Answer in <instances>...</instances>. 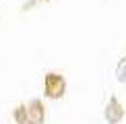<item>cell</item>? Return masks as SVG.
Returning a JSON list of instances; mask_svg holds the SVG:
<instances>
[{"mask_svg": "<svg viewBox=\"0 0 126 124\" xmlns=\"http://www.w3.org/2000/svg\"><path fill=\"white\" fill-rule=\"evenodd\" d=\"M66 93V79L58 72H48L44 77V95L50 99H60Z\"/></svg>", "mask_w": 126, "mask_h": 124, "instance_id": "obj_1", "label": "cell"}, {"mask_svg": "<svg viewBox=\"0 0 126 124\" xmlns=\"http://www.w3.org/2000/svg\"><path fill=\"white\" fill-rule=\"evenodd\" d=\"M25 110H27V120L29 124H44L46 120V106L41 103L39 97H33L25 103Z\"/></svg>", "mask_w": 126, "mask_h": 124, "instance_id": "obj_2", "label": "cell"}, {"mask_svg": "<svg viewBox=\"0 0 126 124\" xmlns=\"http://www.w3.org/2000/svg\"><path fill=\"white\" fill-rule=\"evenodd\" d=\"M103 116H106V122H108V124H118V122H122V118H124V108H122V103L118 101L116 95L110 97L106 110H103Z\"/></svg>", "mask_w": 126, "mask_h": 124, "instance_id": "obj_3", "label": "cell"}, {"mask_svg": "<svg viewBox=\"0 0 126 124\" xmlns=\"http://www.w3.org/2000/svg\"><path fill=\"white\" fill-rule=\"evenodd\" d=\"M13 120L17 124H29L27 120V110H25V103H21L19 108H15L13 110Z\"/></svg>", "mask_w": 126, "mask_h": 124, "instance_id": "obj_4", "label": "cell"}, {"mask_svg": "<svg viewBox=\"0 0 126 124\" xmlns=\"http://www.w3.org/2000/svg\"><path fill=\"white\" fill-rule=\"evenodd\" d=\"M116 79L126 85V56H122V58H120L118 66H116Z\"/></svg>", "mask_w": 126, "mask_h": 124, "instance_id": "obj_5", "label": "cell"}, {"mask_svg": "<svg viewBox=\"0 0 126 124\" xmlns=\"http://www.w3.org/2000/svg\"><path fill=\"white\" fill-rule=\"evenodd\" d=\"M35 2H37V0H27V2H25V6H23V10H27V8H33V6H35Z\"/></svg>", "mask_w": 126, "mask_h": 124, "instance_id": "obj_6", "label": "cell"}, {"mask_svg": "<svg viewBox=\"0 0 126 124\" xmlns=\"http://www.w3.org/2000/svg\"><path fill=\"white\" fill-rule=\"evenodd\" d=\"M37 2H50V0H37Z\"/></svg>", "mask_w": 126, "mask_h": 124, "instance_id": "obj_7", "label": "cell"}]
</instances>
